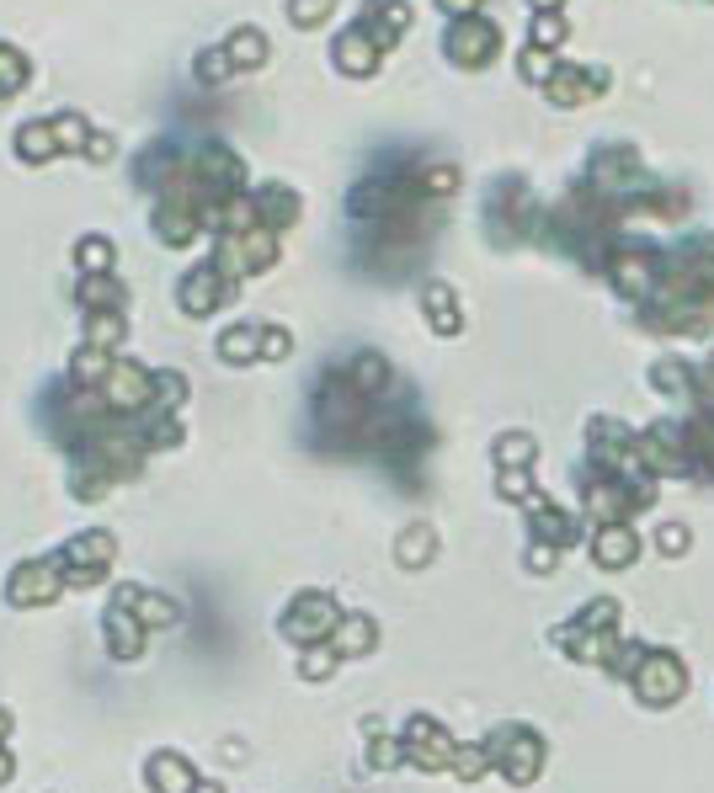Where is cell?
Returning a JSON list of instances; mask_svg holds the SVG:
<instances>
[{
    "label": "cell",
    "mask_w": 714,
    "mask_h": 793,
    "mask_svg": "<svg viewBox=\"0 0 714 793\" xmlns=\"http://www.w3.org/2000/svg\"><path fill=\"white\" fill-rule=\"evenodd\" d=\"M645 666H651V672L640 676V697H645V703H672V697L683 693V666H677L672 655H651Z\"/></svg>",
    "instance_id": "obj_1"
},
{
    "label": "cell",
    "mask_w": 714,
    "mask_h": 793,
    "mask_svg": "<svg viewBox=\"0 0 714 793\" xmlns=\"http://www.w3.org/2000/svg\"><path fill=\"white\" fill-rule=\"evenodd\" d=\"M635 554V538H629V528H608L603 532V544H597V559L603 565H624Z\"/></svg>",
    "instance_id": "obj_2"
},
{
    "label": "cell",
    "mask_w": 714,
    "mask_h": 793,
    "mask_svg": "<svg viewBox=\"0 0 714 793\" xmlns=\"http://www.w3.org/2000/svg\"><path fill=\"white\" fill-rule=\"evenodd\" d=\"M555 38H560V22H555V17H544V22H539V43H555Z\"/></svg>",
    "instance_id": "obj_3"
},
{
    "label": "cell",
    "mask_w": 714,
    "mask_h": 793,
    "mask_svg": "<svg viewBox=\"0 0 714 793\" xmlns=\"http://www.w3.org/2000/svg\"><path fill=\"white\" fill-rule=\"evenodd\" d=\"M544 6H555V0H544Z\"/></svg>",
    "instance_id": "obj_4"
}]
</instances>
